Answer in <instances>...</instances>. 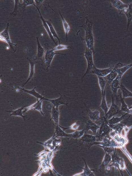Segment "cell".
I'll use <instances>...</instances> for the list:
<instances>
[{
  "label": "cell",
  "instance_id": "obj_16",
  "mask_svg": "<svg viewBox=\"0 0 132 176\" xmlns=\"http://www.w3.org/2000/svg\"><path fill=\"white\" fill-rule=\"evenodd\" d=\"M36 87H34L32 89L29 90H27L22 88V87H18V88L23 91L25 92L28 93L30 95H31L39 99H41L42 100H46L47 98H45L44 96H42L39 93L37 92L35 89Z\"/></svg>",
  "mask_w": 132,
  "mask_h": 176
},
{
  "label": "cell",
  "instance_id": "obj_18",
  "mask_svg": "<svg viewBox=\"0 0 132 176\" xmlns=\"http://www.w3.org/2000/svg\"><path fill=\"white\" fill-rule=\"evenodd\" d=\"M51 118L55 122V124L58 125L59 116V112L58 107L53 106L50 111Z\"/></svg>",
  "mask_w": 132,
  "mask_h": 176
},
{
  "label": "cell",
  "instance_id": "obj_22",
  "mask_svg": "<svg viewBox=\"0 0 132 176\" xmlns=\"http://www.w3.org/2000/svg\"><path fill=\"white\" fill-rule=\"evenodd\" d=\"M100 112L97 110H89V119L93 121L98 120L100 119Z\"/></svg>",
  "mask_w": 132,
  "mask_h": 176
},
{
  "label": "cell",
  "instance_id": "obj_33",
  "mask_svg": "<svg viewBox=\"0 0 132 176\" xmlns=\"http://www.w3.org/2000/svg\"><path fill=\"white\" fill-rule=\"evenodd\" d=\"M85 132V128L80 131H77L72 133H70V137L75 139L79 138L82 137Z\"/></svg>",
  "mask_w": 132,
  "mask_h": 176
},
{
  "label": "cell",
  "instance_id": "obj_25",
  "mask_svg": "<svg viewBox=\"0 0 132 176\" xmlns=\"http://www.w3.org/2000/svg\"><path fill=\"white\" fill-rule=\"evenodd\" d=\"M98 83L100 87L102 95H103L105 91L107 81L105 77L98 76Z\"/></svg>",
  "mask_w": 132,
  "mask_h": 176
},
{
  "label": "cell",
  "instance_id": "obj_35",
  "mask_svg": "<svg viewBox=\"0 0 132 176\" xmlns=\"http://www.w3.org/2000/svg\"><path fill=\"white\" fill-rule=\"evenodd\" d=\"M59 13L62 19L64 29L66 34V38H67L68 34L70 29V27L69 24L63 17L61 13Z\"/></svg>",
  "mask_w": 132,
  "mask_h": 176
},
{
  "label": "cell",
  "instance_id": "obj_19",
  "mask_svg": "<svg viewBox=\"0 0 132 176\" xmlns=\"http://www.w3.org/2000/svg\"><path fill=\"white\" fill-rule=\"evenodd\" d=\"M35 7L37 8V9H38V11L39 12V14L40 15V18L41 19V20H42V22L43 23V25L44 27V28L45 30L46 31V32L48 33V35L50 38L52 40V41L54 42V43L56 45H57V44L56 43V42H55V40L54 38V37H53V36L52 35V34L50 32L49 27L48 24L46 22V20H45V19L43 18V17L41 15V13L39 11V10L38 8L36 6H35Z\"/></svg>",
  "mask_w": 132,
  "mask_h": 176
},
{
  "label": "cell",
  "instance_id": "obj_30",
  "mask_svg": "<svg viewBox=\"0 0 132 176\" xmlns=\"http://www.w3.org/2000/svg\"><path fill=\"white\" fill-rule=\"evenodd\" d=\"M37 41V52L36 56L38 58H42L45 54V49L40 43L38 37H36Z\"/></svg>",
  "mask_w": 132,
  "mask_h": 176
},
{
  "label": "cell",
  "instance_id": "obj_23",
  "mask_svg": "<svg viewBox=\"0 0 132 176\" xmlns=\"http://www.w3.org/2000/svg\"><path fill=\"white\" fill-rule=\"evenodd\" d=\"M122 93V98H132V92L126 88L123 84H121L120 88Z\"/></svg>",
  "mask_w": 132,
  "mask_h": 176
},
{
  "label": "cell",
  "instance_id": "obj_15",
  "mask_svg": "<svg viewBox=\"0 0 132 176\" xmlns=\"http://www.w3.org/2000/svg\"><path fill=\"white\" fill-rule=\"evenodd\" d=\"M100 127V126L97 125L93 121L89 119L87 121L85 127V132L90 130L92 132L93 134L96 135Z\"/></svg>",
  "mask_w": 132,
  "mask_h": 176
},
{
  "label": "cell",
  "instance_id": "obj_8",
  "mask_svg": "<svg viewBox=\"0 0 132 176\" xmlns=\"http://www.w3.org/2000/svg\"><path fill=\"white\" fill-rule=\"evenodd\" d=\"M9 23H7L6 28L0 33L1 41L7 43L11 48L12 46H16L17 44L12 43L9 34Z\"/></svg>",
  "mask_w": 132,
  "mask_h": 176
},
{
  "label": "cell",
  "instance_id": "obj_39",
  "mask_svg": "<svg viewBox=\"0 0 132 176\" xmlns=\"http://www.w3.org/2000/svg\"><path fill=\"white\" fill-rule=\"evenodd\" d=\"M23 4L25 6H27L30 5H33L36 6L34 0H23Z\"/></svg>",
  "mask_w": 132,
  "mask_h": 176
},
{
  "label": "cell",
  "instance_id": "obj_24",
  "mask_svg": "<svg viewBox=\"0 0 132 176\" xmlns=\"http://www.w3.org/2000/svg\"><path fill=\"white\" fill-rule=\"evenodd\" d=\"M28 60L29 62L30 66L29 75L27 80L24 84L23 85V86L26 85L33 77L35 72L34 66L35 63L30 59H29Z\"/></svg>",
  "mask_w": 132,
  "mask_h": 176
},
{
  "label": "cell",
  "instance_id": "obj_21",
  "mask_svg": "<svg viewBox=\"0 0 132 176\" xmlns=\"http://www.w3.org/2000/svg\"><path fill=\"white\" fill-rule=\"evenodd\" d=\"M132 67V63L127 65H125L122 67L118 68L116 69V71L120 80L125 72Z\"/></svg>",
  "mask_w": 132,
  "mask_h": 176
},
{
  "label": "cell",
  "instance_id": "obj_2",
  "mask_svg": "<svg viewBox=\"0 0 132 176\" xmlns=\"http://www.w3.org/2000/svg\"><path fill=\"white\" fill-rule=\"evenodd\" d=\"M92 24L89 23L84 28L85 31V40L86 48L94 52V39L92 30Z\"/></svg>",
  "mask_w": 132,
  "mask_h": 176
},
{
  "label": "cell",
  "instance_id": "obj_3",
  "mask_svg": "<svg viewBox=\"0 0 132 176\" xmlns=\"http://www.w3.org/2000/svg\"><path fill=\"white\" fill-rule=\"evenodd\" d=\"M93 51L90 49L86 48L84 56L87 60V67L85 73L82 77V78L87 74L91 73V72L95 66L93 58Z\"/></svg>",
  "mask_w": 132,
  "mask_h": 176
},
{
  "label": "cell",
  "instance_id": "obj_5",
  "mask_svg": "<svg viewBox=\"0 0 132 176\" xmlns=\"http://www.w3.org/2000/svg\"><path fill=\"white\" fill-rule=\"evenodd\" d=\"M94 143V144L97 145L99 146H102L114 148H120L123 147L121 145L116 142L111 137L109 138L104 137L102 139V140L101 141L95 142Z\"/></svg>",
  "mask_w": 132,
  "mask_h": 176
},
{
  "label": "cell",
  "instance_id": "obj_4",
  "mask_svg": "<svg viewBox=\"0 0 132 176\" xmlns=\"http://www.w3.org/2000/svg\"><path fill=\"white\" fill-rule=\"evenodd\" d=\"M104 121L100 126L98 133L96 135L97 139L100 140L109 134L111 129L107 123V120L105 117H103Z\"/></svg>",
  "mask_w": 132,
  "mask_h": 176
},
{
  "label": "cell",
  "instance_id": "obj_11",
  "mask_svg": "<svg viewBox=\"0 0 132 176\" xmlns=\"http://www.w3.org/2000/svg\"><path fill=\"white\" fill-rule=\"evenodd\" d=\"M56 54L64 55V54L55 52L53 49L47 50L45 52L44 55V62L46 63L47 67V69H48L50 66L54 56Z\"/></svg>",
  "mask_w": 132,
  "mask_h": 176
},
{
  "label": "cell",
  "instance_id": "obj_38",
  "mask_svg": "<svg viewBox=\"0 0 132 176\" xmlns=\"http://www.w3.org/2000/svg\"><path fill=\"white\" fill-rule=\"evenodd\" d=\"M69 48L68 46L63 45L59 44L57 45L53 49V51H55L57 50H64L66 49H67Z\"/></svg>",
  "mask_w": 132,
  "mask_h": 176
},
{
  "label": "cell",
  "instance_id": "obj_14",
  "mask_svg": "<svg viewBox=\"0 0 132 176\" xmlns=\"http://www.w3.org/2000/svg\"><path fill=\"white\" fill-rule=\"evenodd\" d=\"M121 80L119 76L118 75L110 84V87L114 98H117V92L118 90L120 88Z\"/></svg>",
  "mask_w": 132,
  "mask_h": 176
},
{
  "label": "cell",
  "instance_id": "obj_7",
  "mask_svg": "<svg viewBox=\"0 0 132 176\" xmlns=\"http://www.w3.org/2000/svg\"><path fill=\"white\" fill-rule=\"evenodd\" d=\"M120 111H121L118 105L114 102V98L112 94L111 104L108 112L105 114L104 117L107 120H108L119 113Z\"/></svg>",
  "mask_w": 132,
  "mask_h": 176
},
{
  "label": "cell",
  "instance_id": "obj_40",
  "mask_svg": "<svg viewBox=\"0 0 132 176\" xmlns=\"http://www.w3.org/2000/svg\"><path fill=\"white\" fill-rule=\"evenodd\" d=\"M129 109L131 114H132V105L129 107Z\"/></svg>",
  "mask_w": 132,
  "mask_h": 176
},
{
  "label": "cell",
  "instance_id": "obj_27",
  "mask_svg": "<svg viewBox=\"0 0 132 176\" xmlns=\"http://www.w3.org/2000/svg\"><path fill=\"white\" fill-rule=\"evenodd\" d=\"M85 166L84 168H83V171L82 173L76 174L75 176H93L95 175L93 171L90 169L88 166L86 162Z\"/></svg>",
  "mask_w": 132,
  "mask_h": 176
},
{
  "label": "cell",
  "instance_id": "obj_29",
  "mask_svg": "<svg viewBox=\"0 0 132 176\" xmlns=\"http://www.w3.org/2000/svg\"><path fill=\"white\" fill-rule=\"evenodd\" d=\"M82 141L85 142H91L95 141L97 139L96 135L85 133L82 137Z\"/></svg>",
  "mask_w": 132,
  "mask_h": 176
},
{
  "label": "cell",
  "instance_id": "obj_9",
  "mask_svg": "<svg viewBox=\"0 0 132 176\" xmlns=\"http://www.w3.org/2000/svg\"><path fill=\"white\" fill-rule=\"evenodd\" d=\"M59 94L60 96L57 98L53 99L47 98L46 100L51 102L53 106L57 107H58L59 106L62 105L67 106L68 104L67 98L60 94Z\"/></svg>",
  "mask_w": 132,
  "mask_h": 176
},
{
  "label": "cell",
  "instance_id": "obj_28",
  "mask_svg": "<svg viewBox=\"0 0 132 176\" xmlns=\"http://www.w3.org/2000/svg\"><path fill=\"white\" fill-rule=\"evenodd\" d=\"M25 106H26L22 107L14 110L6 111L9 112H11V113L10 114L11 116H20L25 119V116L23 115L22 112L23 110H24Z\"/></svg>",
  "mask_w": 132,
  "mask_h": 176
},
{
  "label": "cell",
  "instance_id": "obj_34",
  "mask_svg": "<svg viewBox=\"0 0 132 176\" xmlns=\"http://www.w3.org/2000/svg\"><path fill=\"white\" fill-rule=\"evenodd\" d=\"M46 22L49 27L50 32L53 37L57 39L59 41V44H60V41L59 38L52 24L48 20H46Z\"/></svg>",
  "mask_w": 132,
  "mask_h": 176
},
{
  "label": "cell",
  "instance_id": "obj_12",
  "mask_svg": "<svg viewBox=\"0 0 132 176\" xmlns=\"http://www.w3.org/2000/svg\"><path fill=\"white\" fill-rule=\"evenodd\" d=\"M125 64L121 63H118L114 67L112 71L106 76L105 77L107 82L110 84L111 82L116 78L118 75L116 69L118 68L123 66Z\"/></svg>",
  "mask_w": 132,
  "mask_h": 176
},
{
  "label": "cell",
  "instance_id": "obj_1",
  "mask_svg": "<svg viewBox=\"0 0 132 176\" xmlns=\"http://www.w3.org/2000/svg\"><path fill=\"white\" fill-rule=\"evenodd\" d=\"M111 156L112 160L111 161V164L108 166H114L115 167V170L117 168L118 169L121 173L122 171L125 170L129 175H131L129 172L126 167L125 162L123 159L119 157L116 153V148L114 151L110 154Z\"/></svg>",
  "mask_w": 132,
  "mask_h": 176
},
{
  "label": "cell",
  "instance_id": "obj_37",
  "mask_svg": "<svg viewBox=\"0 0 132 176\" xmlns=\"http://www.w3.org/2000/svg\"><path fill=\"white\" fill-rule=\"evenodd\" d=\"M80 125V122L77 121L75 122L71 126L69 127L64 128L62 127L60 125H59V126L61 128L63 129V130L64 131H65L66 130L70 129L76 130H77Z\"/></svg>",
  "mask_w": 132,
  "mask_h": 176
},
{
  "label": "cell",
  "instance_id": "obj_32",
  "mask_svg": "<svg viewBox=\"0 0 132 176\" xmlns=\"http://www.w3.org/2000/svg\"><path fill=\"white\" fill-rule=\"evenodd\" d=\"M120 100L121 103V106L120 108V111L131 114L129 110V107L125 101L124 98H122L121 95L120 96Z\"/></svg>",
  "mask_w": 132,
  "mask_h": 176
},
{
  "label": "cell",
  "instance_id": "obj_10",
  "mask_svg": "<svg viewBox=\"0 0 132 176\" xmlns=\"http://www.w3.org/2000/svg\"><path fill=\"white\" fill-rule=\"evenodd\" d=\"M42 100L37 98V102L30 106L24 108L23 113H25L29 110H37L41 114L44 116V113L42 110Z\"/></svg>",
  "mask_w": 132,
  "mask_h": 176
},
{
  "label": "cell",
  "instance_id": "obj_6",
  "mask_svg": "<svg viewBox=\"0 0 132 176\" xmlns=\"http://www.w3.org/2000/svg\"><path fill=\"white\" fill-rule=\"evenodd\" d=\"M112 130L109 133L110 137L116 142L122 146H125L127 143L128 141L126 136L120 134L116 131Z\"/></svg>",
  "mask_w": 132,
  "mask_h": 176
},
{
  "label": "cell",
  "instance_id": "obj_31",
  "mask_svg": "<svg viewBox=\"0 0 132 176\" xmlns=\"http://www.w3.org/2000/svg\"><path fill=\"white\" fill-rule=\"evenodd\" d=\"M59 125H58L55 128V133L56 136L70 137V134L66 133L62 130Z\"/></svg>",
  "mask_w": 132,
  "mask_h": 176
},
{
  "label": "cell",
  "instance_id": "obj_26",
  "mask_svg": "<svg viewBox=\"0 0 132 176\" xmlns=\"http://www.w3.org/2000/svg\"><path fill=\"white\" fill-rule=\"evenodd\" d=\"M102 95V100L100 107L103 111L105 114H106L108 112L109 108L108 106L106 100L105 91L104 92L103 94Z\"/></svg>",
  "mask_w": 132,
  "mask_h": 176
},
{
  "label": "cell",
  "instance_id": "obj_20",
  "mask_svg": "<svg viewBox=\"0 0 132 176\" xmlns=\"http://www.w3.org/2000/svg\"><path fill=\"white\" fill-rule=\"evenodd\" d=\"M127 113H126L120 117L113 116L110 119L107 120V123L108 125H113L120 123L124 118V116Z\"/></svg>",
  "mask_w": 132,
  "mask_h": 176
},
{
  "label": "cell",
  "instance_id": "obj_13",
  "mask_svg": "<svg viewBox=\"0 0 132 176\" xmlns=\"http://www.w3.org/2000/svg\"><path fill=\"white\" fill-rule=\"evenodd\" d=\"M114 67L112 66L106 68L99 69L95 66L91 73L95 74L97 76L105 77L112 71Z\"/></svg>",
  "mask_w": 132,
  "mask_h": 176
},
{
  "label": "cell",
  "instance_id": "obj_17",
  "mask_svg": "<svg viewBox=\"0 0 132 176\" xmlns=\"http://www.w3.org/2000/svg\"><path fill=\"white\" fill-rule=\"evenodd\" d=\"M112 160L111 155L106 153L102 162L99 167V171H102L104 168L110 163Z\"/></svg>",
  "mask_w": 132,
  "mask_h": 176
},
{
  "label": "cell",
  "instance_id": "obj_36",
  "mask_svg": "<svg viewBox=\"0 0 132 176\" xmlns=\"http://www.w3.org/2000/svg\"><path fill=\"white\" fill-rule=\"evenodd\" d=\"M112 3L114 7L118 9H121L128 7L127 5L120 1H112Z\"/></svg>",
  "mask_w": 132,
  "mask_h": 176
}]
</instances>
